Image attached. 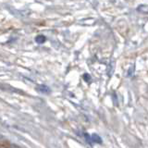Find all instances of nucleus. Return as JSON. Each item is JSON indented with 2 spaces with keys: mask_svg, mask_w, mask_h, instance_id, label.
I'll return each mask as SVG.
<instances>
[{
  "mask_svg": "<svg viewBox=\"0 0 148 148\" xmlns=\"http://www.w3.org/2000/svg\"><path fill=\"white\" fill-rule=\"evenodd\" d=\"M138 12L143 13V14H148V6L147 5H140L137 8Z\"/></svg>",
  "mask_w": 148,
  "mask_h": 148,
  "instance_id": "nucleus-1",
  "label": "nucleus"
},
{
  "mask_svg": "<svg viewBox=\"0 0 148 148\" xmlns=\"http://www.w3.org/2000/svg\"><path fill=\"white\" fill-rule=\"evenodd\" d=\"M37 90L41 92H45V94H48L50 89L46 85H38L37 86Z\"/></svg>",
  "mask_w": 148,
  "mask_h": 148,
  "instance_id": "nucleus-2",
  "label": "nucleus"
},
{
  "mask_svg": "<svg viewBox=\"0 0 148 148\" xmlns=\"http://www.w3.org/2000/svg\"><path fill=\"white\" fill-rule=\"evenodd\" d=\"M91 140L95 143H102V139L100 138L99 135H97V134H92V137H91Z\"/></svg>",
  "mask_w": 148,
  "mask_h": 148,
  "instance_id": "nucleus-3",
  "label": "nucleus"
},
{
  "mask_svg": "<svg viewBox=\"0 0 148 148\" xmlns=\"http://www.w3.org/2000/svg\"><path fill=\"white\" fill-rule=\"evenodd\" d=\"M35 41H36V43H38V44H43L45 41V37L44 35H38L35 38Z\"/></svg>",
  "mask_w": 148,
  "mask_h": 148,
  "instance_id": "nucleus-4",
  "label": "nucleus"
},
{
  "mask_svg": "<svg viewBox=\"0 0 148 148\" xmlns=\"http://www.w3.org/2000/svg\"><path fill=\"white\" fill-rule=\"evenodd\" d=\"M133 72H134V67H131L129 69V71H128V76L129 77H132L133 75Z\"/></svg>",
  "mask_w": 148,
  "mask_h": 148,
  "instance_id": "nucleus-5",
  "label": "nucleus"
},
{
  "mask_svg": "<svg viewBox=\"0 0 148 148\" xmlns=\"http://www.w3.org/2000/svg\"><path fill=\"white\" fill-rule=\"evenodd\" d=\"M83 78H84V80L85 81H88V82H89L90 81V75H88V74H85V75L84 76H83Z\"/></svg>",
  "mask_w": 148,
  "mask_h": 148,
  "instance_id": "nucleus-6",
  "label": "nucleus"
}]
</instances>
